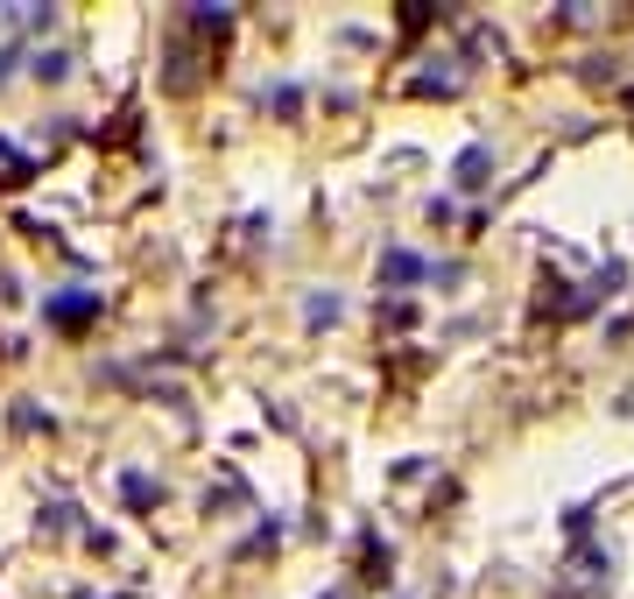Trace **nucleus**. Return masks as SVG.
I'll return each instance as SVG.
<instances>
[{"mask_svg": "<svg viewBox=\"0 0 634 599\" xmlns=\"http://www.w3.org/2000/svg\"><path fill=\"white\" fill-rule=\"evenodd\" d=\"M388 276H395V282H410V276H423V261H416V254H402V247H395V254H388Z\"/></svg>", "mask_w": 634, "mask_h": 599, "instance_id": "obj_1", "label": "nucleus"}]
</instances>
